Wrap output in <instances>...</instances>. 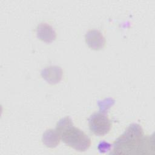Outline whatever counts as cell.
Returning <instances> with one entry per match:
<instances>
[{"instance_id": "obj_4", "label": "cell", "mask_w": 155, "mask_h": 155, "mask_svg": "<svg viewBox=\"0 0 155 155\" xmlns=\"http://www.w3.org/2000/svg\"><path fill=\"white\" fill-rule=\"evenodd\" d=\"M87 45L93 50H102L105 45V39L103 35L97 30L88 31L85 36Z\"/></svg>"}, {"instance_id": "obj_6", "label": "cell", "mask_w": 155, "mask_h": 155, "mask_svg": "<svg viewBox=\"0 0 155 155\" xmlns=\"http://www.w3.org/2000/svg\"><path fill=\"white\" fill-rule=\"evenodd\" d=\"M37 37L46 43H51L56 39V33L53 28L47 23L39 24L36 28Z\"/></svg>"}, {"instance_id": "obj_2", "label": "cell", "mask_w": 155, "mask_h": 155, "mask_svg": "<svg viewBox=\"0 0 155 155\" xmlns=\"http://www.w3.org/2000/svg\"><path fill=\"white\" fill-rule=\"evenodd\" d=\"M55 129L59 134L61 140L76 151H85L91 145L90 138L79 128L74 127L68 116L59 120Z\"/></svg>"}, {"instance_id": "obj_7", "label": "cell", "mask_w": 155, "mask_h": 155, "mask_svg": "<svg viewBox=\"0 0 155 155\" xmlns=\"http://www.w3.org/2000/svg\"><path fill=\"white\" fill-rule=\"evenodd\" d=\"M61 136L56 129L46 130L42 137V142L47 147L53 148L60 143Z\"/></svg>"}, {"instance_id": "obj_1", "label": "cell", "mask_w": 155, "mask_h": 155, "mask_svg": "<svg viewBox=\"0 0 155 155\" xmlns=\"http://www.w3.org/2000/svg\"><path fill=\"white\" fill-rule=\"evenodd\" d=\"M111 154H144L154 150V137L145 136L142 127L131 124L114 142Z\"/></svg>"}, {"instance_id": "obj_3", "label": "cell", "mask_w": 155, "mask_h": 155, "mask_svg": "<svg viewBox=\"0 0 155 155\" xmlns=\"http://www.w3.org/2000/svg\"><path fill=\"white\" fill-rule=\"evenodd\" d=\"M90 131L96 136H103L110 130L111 123L106 113L99 111L94 113L88 119Z\"/></svg>"}, {"instance_id": "obj_5", "label": "cell", "mask_w": 155, "mask_h": 155, "mask_svg": "<svg viewBox=\"0 0 155 155\" xmlns=\"http://www.w3.org/2000/svg\"><path fill=\"white\" fill-rule=\"evenodd\" d=\"M62 68L56 65H50L42 70V78L50 84L54 85L59 83L62 78Z\"/></svg>"}]
</instances>
